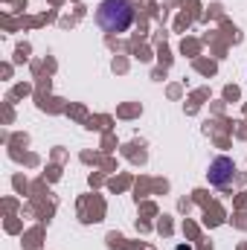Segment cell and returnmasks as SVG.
Returning <instances> with one entry per match:
<instances>
[{"mask_svg":"<svg viewBox=\"0 0 247 250\" xmlns=\"http://www.w3.org/2000/svg\"><path fill=\"white\" fill-rule=\"evenodd\" d=\"M137 12L131 0H102L96 6V26L108 35H123L131 29Z\"/></svg>","mask_w":247,"mask_h":250,"instance_id":"1","label":"cell"},{"mask_svg":"<svg viewBox=\"0 0 247 250\" xmlns=\"http://www.w3.org/2000/svg\"><path fill=\"white\" fill-rule=\"evenodd\" d=\"M236 181V163L230 157H215L209 166V184L212 187H230Z\"/></svg>","mask_w":247,"mask_h":250,"instance_id":"2","label":"cell"}]
</instances>
